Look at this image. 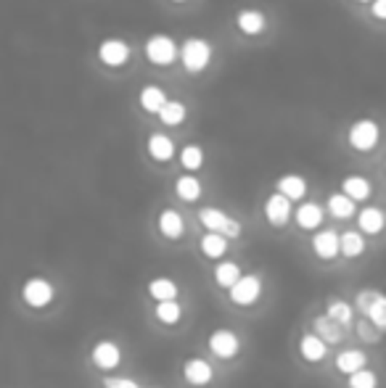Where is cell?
<instances>
[{
  "label": "cell",
  "mask_w": 386,
  "mask_h": 388,
  "mask_svg": "<svg viewBox=\"0 0 386 388\" xmlns=\"http://www.w3.org/2000/svg\"><path fill=\"white\" fill-rule=\"evenodd\" d=\"M342 190L349 195V198H354V201H368V198H371V193H373L371 180H368V177H363V174H349V177H344Z\"/></svg>",
  "instance_id": "obj_20"
},
{
  "label": "cell",
  "mask_w": 386,
  "mask_h": 388,
  "mask_svg": "<svg viewBox=\"0 0 386 388\" xmlns=\"http://www.w3.org/2000/svg\"><path fill=\"white\" fill-rule=\"evenodd\" d=\"M378 143V124L373 119H357L349 127V146L354 151H371Z\"/></svg>",
  "instance_id": "obj_8"
},
{
  "label": "cell",
  "mask_w": 386,
  "mask_h": 388,
  "mask_svg": "<svg viewBox=\"0 0 386 388\" xmlns=\"http://www.w3.org/2000/svg\"><path fill=\"white\" fill-rule=\"evenodd\" d=\"M103 388H141L138 380L127 375H106L103 377Z\"/></svg>",
  "instance_id": "obj_38"
},
{
  "label": "cell",
  "mask_w": 386,
  "mask_h": 388,
  "mask_svg": "<svg viewBox=\"0 0 386 388\" xmlns=\"http://www.w3.org/2000/svg\"><path fill=\"white\" fill-rule=\"evenodd\" d=\"M146 56H148V61H154L159 66L172 64L177 56V45L169 34H154L146 40Z\"/></svg>",
  "instance_id": "obj_7"
},
{
  "label": "cell",
  "mask_w": 386,
  "mask_h": 388,
  "mask_svg": "<svg viewBox=\"0 0 386 388\" xmlns=\"http://www.w3.org/2000/svg\"><path fill=\"white\" fill-rule=\"evenodd\" d=\"M347 388H378V375L371 367H363L352 375H347Z\"/></svg>",
  "instance_id": "obj_33"
},
{
  "label": "cell",
  "mask_w": 386,
  "mask_h": 388,
  "mask_svg": "<svg viewBox=\"0 0 386 388\" xmlns=\"http://www.w3.org/2000/svg\"><path fill=\"white\" fill-rule=\"evenodd\" d=\"M276 188L281 193H286L291 201H299L307 195V180L302 174H283L281 180L276 183Z\"/></svg>",
  "instance_id": "obj_22"
},
{
  "label": "cell",
  "mask_w": 386,
  "mask_h": 388,
  "mask_svg": "<svg viewBox=\"0 0 386 388\" xmlns=\"http://www.w3.org/2000/svg\"><path fill=\"white\" fill-rule=\"evenodd\" d=\"M360 3H365V0H360Z\"/></svg>",
  "instance_id": "obj_40"
},
{
  "label": "cell",
  "mask_w": 386,
  "mask_h": 388,
  "mask_svg": "<svg viewBox=\"0 0 386 388\" xmlns=\"http://www.w3.org/2000/svg\"><path fill=\"white\" fill-rule=\"evenodd\" d=\"M368 367V356L360 349H347V351H339L336 354V370L344 373V375H352L357 370Z\"/></svg>",
  "instance_id": "obj_18"
},
{
  "label": "cell",
  "mask_w": 386,
  "mask_h": 388,
  "mask_svg": "<svg viewBox=\"0 0 386 388\" xmlns=\"http://www.w3.org/2000/svg\"><path fill=\"white\" fill-rule=\"evenodd\" d=\"M312 251L318 254V259H326L331 261L342 254V235L336 230H318L312 235Z\"/></svg>",
  "instance_id": "obj_11"
},
{
  "label": "cell",
  "mask_w": 386,
  "mask_h": 388,
  "mask_svg": "<svg viewBox=\"0 0 386 388\" xmlns=\"http://www.w3.org/2000/svg\"><path fill=\"white\" fill-rule=\"evenodd\" d=\"M236 24H238V30H241L243 34L265 32V16L259 11H241L238 13V19H236Z\"/></svg>",
  "instance_id": "obj_30"
},
{
  "label": "cell",
  "mask_w": 386,
  "mask_h": 388,
  "mask_svg": "<svg viewBox=\"0 0 386 388\" xmlns=\"http://www.w3.org/2000/svg\"><path fill=\"white\" fill-rule=\"evenodd\" d=\"M363 251H365L363 230H347V233H342V257L354 259L360 257Z\"/></svg>",
  "instance_id": "obj_29"
},
{
  "label": "cell",
  "mask_w": 386,
  "mask_h": 388,
  "mask_svg": "<svg viewBox=\"0 0 386 388\" xmlns=\"http://www.w3.org/2000/svg\"><path fill=\"white\" fill-rule=\"evenodd\" d=\"M378 296H381V291H375V288H363V291L354 296V309L363 314V317H368V312H371V306L375 304Z\"/></svg>",
  "instance_id": "obj_35"
},
{
  "label": "cell",
  "mask_w": 386,
  "mask_h": 388,
  "mask_svg": "<svg viewBox=\"0 0 386 388\" xmlns=\"http://www.w3.org/2000/svg\"><path fill=\"white\" fill-rule=\"evenodd\" d=\"M207 346H210V351L217 359H233V356H238V351H241V338L231 328H217L207 338Z\"/></svg>",
  "instance_id": "obj_4"
},
{
  "label": "cell",
  "mask_w": 386,
  "mask_h": 388,
  "mask_svg": "<svg viewBox=\"0 0 386 388\" xmlns=\"http://www.w3.org/2000/svg\"><path fill=\"white\" fill-rule=\"evenodd\" d=\"M228 240L231 238L222 235V233H214V230H207L204 235H201L199 246H201V254L207 259H220L228 254Z\"/></svg>",
  "instance_id": "obj_16"
},
{
  "label": "cell",
  "mask_w": 386,
  "mask_h": 388,
  "mask_svg": "<svg viewBox=\"0 0 386 388\" xmlns=\"http://www.w3.org/2000/svg\"><path fill=\"white\" fill-rule=\"evenodd\" d=\"M183 377H186L188 386H196V388H204L212 383V377H214V370L212 365L204 359V356H191L183 362Z\"/></svg>",
  "instance_id": "obj_9"
},
{
  "label": "cell",
  "mask_w": 386,
  "mask_h": 388,
  "mask_svg": "<svg viewBox=\"0 0 386 388\" xmlns=\"http://www.w3.org/2000/svg\"><path fill=\"white\" fill-rule=\"evenodd\" d=\"M354 198H349V195L344 193H331L328 195V212H331L336 219H349V216L354 214Z\"/></svg>",
  "instance_id": "obj_27"
},
{
  "label": "cell",
  "mask_w": 386,
  "mask_h": 388,
  "mask_svg": "<svg viewBox=\"0 0 386 388\" xmlns=\"http://www.w3.org/2000/svg\"><path fill=\"white\" fill-rule=\"evenodd\" d=\"M291 198L286 193H273L270 198L265 201V219L270 222L273 227H283L291 219Z\"/></svg>",
  "instance_id": "obj_10"
},
{
  "label": "cell",
  "mask_w": 386,
  "mask_h": 388,
  "mask_svg": "<svg viewBox=\"0 0 386 388\" xmlns=\"http://www.w3.org/2000/svg\"><path fill=\"white\" fill-rule=\"evenodd\" d=\"M156 225H159V233L165 238H169V240H177V238L186 233V222H183V214L177 209H162Z\"/></svg>",
  "instance_id": "obj_14"
},
{
  "label": "cell",
  "mask_w": 386,
  "mask_h": 388,
  "mask_svg": "<svg viewBox=\"0 0 386 388\" xmlns=\"http://www.w3.org/2000/svg\"><path fill=\"white\" fill-rule=\"evenodd\" d=\"M328 354V344L320 338L318 333H304L299 338V356L309 362V365H318Z\"/></svg>",
  "instance_id": "obj_12"
},
{
  "label": "cell",
  "mask_w": 386,
  "mask_h": 388,
  "mask_svg": "<svg viewBox=\"0 0 386 388\" xmlns=\"http://www.w3.org/2000/svg\"><path fill=\"white\" fill-rule=\"evenodd\" d=\"M167 103V96L162 87H154V85H146L141 90V106L148 111V114H159Z\"/></svg>",
  "instance_id": "obj_28"
},
{
  "label": "cell",
  "mask_w": 386,
  "mask_h": 388,
  "mask_svg": "<svg viewBox=\"0 0 386 388\" xmlns=\"http://www.w3.org/2000/svg\"><path fill=\"white\" fill-rule=\"evenodd\" d=\"M228 296L238 306H252L262 296V278L259 275H241L233 283V288H228Z\"/></svg>",
  "instance_id": "obj_5"
},
{
  "label": "cell",
  "mask_w": 386,
  "mask_h": 388,
  "mask_svg": "<svg viewBox=\"0 0 386 388\" xmlns=\"http://www.w3.org/2000/svg\"><path fill=\"white\" fill-rule=\"evenodd\" d=\"M312 328H315V333H318L326 344H339V341L344 338V333H342L344 325L336 323V320L328 317V314H320V317H315V320H312Z\"/></svg>",
  "instance_id": "obj_17"
},
{
  "label": "cell",
  "mask_w": 386,
  "mask_h": 388,
  "mask_svg": "<svg viewBox=\"0 0 386 388\" xmlns=\"http://www.w3.org/2000/svg\"><path fill=\"white\" fill-rule=\"evenodd\" d=\"M199 222L204 225V230H214V233H222V235H228V238L241 235V222L233 219L231 214H225L222 209H214V206H204V209H201Z\"/></svg>",
  "instance_id": "obj_1"
},
{
  "label": "cell",
  "mask_w": 386,
  "mask_h": 388,
  "mask_svg": "<svg viewBox=\"0 0 386 388\" xmlns=\"http://www.w3.org/2000/svg\"><path fill=\"white\" fill-rule=\"evenodd\" d=\"M357 335L363 338L365 344H378V341H381V335H384V330L365 317V320H360V325H357Z\"/></svg>",
  "instance_id": "obj_36"
},
{
  "label": "cell",
  "mask_w": 386,
  "mask_h": 388,
  "mask_svg": "<svg viewBox=\"0 0 386 388\" xmlns=\"http://www.w3.org/2000/svg\"><path fill=\"white\" fill-rule=\"evenodd\" d=\"M186 106L180 103V101H167L165 108L159 111V119L165 122V124H169V127H175V124H183L186 122Z\"/></svg>",
  "instance_id": "obj_32"
},
{
  "label": "cell",
  "mask_w": 386,
  "mask_h": 388,
  "mask_svg": "<svg viewBox=\"0 0 386 388\" xmlns=\"http://www.w3.org/2000/svg\"><path fill=\"white\" fill-rule=\"evenodd\" d=\"M297 225L302 230H318L323 225V206L315 204V201H307V204H302L297 209Z\"/></svg>",
  "instance_id": "obj_19"
},
{
  "label": "cell",
  "mask_w": 386,
  "mask_h": 388,
  "mask_svg": "<svg viewBox=\"0 0 386 388\" xmlns=\"http://www.w3.org/2000/svg\"><path fill=\"white\" fill-rule=\"evenodd\" d=\"M371 11H373L375 19H386V0H373L371 3Z\"/></svg>",
  "instance_id": "obj_39"
},
{
  "label": "cell",
  "mask_w": 386,
  "mask_h": 388,
  "mask_svg": "<svg viewBox=\"0 0 386 388\" xmlns=\"http://www.w3.org/2000/svg\"><path fill=\"white\" fill-rule=\"evenodd\" d=\"M241 278V267L236 261H220L214 267V283L222 288H233V283Z\"/></svg>",
  "instance_id": "obj_31"
},
{
  "label": "cell",
  "mask_w": 386,
  "mask_h": 388,
  "mask_svg": "<svg viewBox=\"0 0 386 388\" xmlns=\"http://www.w3.org/2000/svg\"><path fill=\"white\" fill-rule=\"evenodd\" d=\"M357 225H360V230H363L365 235H378L386 225V214L378 206H365V209H360V214H357Z\"/></svg>",
  "instance_id": "obj_15"
},
{
  "label": "cell",
  "mask_w": 386,
  "mask_h": 388,
  "mask_svg": "<svg viewBox=\"0 0 386 388\" xmlns=\"http://www.w3.org/2000/svg\"><path fill=\"white\" fill-rule=\"evenodd\" d=\"M368 320L373 325H378V328L386 333V293H381V296L375 299V304L371 306V312H368Z\"/></svg>",
  "instance_id": "obj_37"
},
{
  "label": "cell",
  "mask_w": 386,
  "mask_h": 388,
  "mask_svg": "<svg viewBox=\"0 0 386 388\" xmlns=\"http://www.w3.org/2000/svg\"><path fill=\"white\" fill-rule=\"evenodd\" d=\"M154 317L162 325H177L183 320V306L177 299H169V302H156Z\"/></svg>",
  "instance_id": "obj_25"
},
{
  "label": "cell",
  "mask_w": 386,
  "mask_h": 388,
  "mask_svg": "<svg viewBox=\"0 0 386 388\" xmlns=\"http://www.w3.org/2000/svg\"><path fill=\"white\" fill-rule=\"evenodd\" d=\"M180 164L186 167L188 172H196L201 164H204V151H201L199 146H191V143H188L186 148L180 151Z\"/></svg>",
  "instance_id": "obj_34"
},
{
  "label": "cell",
  "mask_w": 386,
  "mask_h": 388,
  "mask_svg": "<svg viewBox=\"0 0 386 388\" xmlns=\"http://www.w3.org/2000/svg\"><path fill=\"white\" fill-rule=\"evenodd\" d=\"M175 193L177 198H183V201H199L201 198V183L199 177H193V174H183V177H177L175 183Z\"/></svg>",
  "instance_id": "obj_26"
},
{
  "label": "cell",
  "mask_w": 386,
  "mask_h": 388,
  "mask_svg": "<svg viewBox=\"0 0 386 388\" xmlns=\"http://www.w3.org/2000/svg\"><path fill=\"white\" fill-rule=\"evenodd\" d=\"M326 314L328 317H333L336 323H342L344 328L352 323L354 314H357V309H354V304L344 302V299H336V296H331L328 302H326Z\"/></svg>",
  "instance_id": "obj_21"
},
{
  "label": "cell",
  "mask_w": 386,
  "mask_h": 388,
  "mask_svg": "<svg viewBox=\"0 0 386 388\" xmlns=\"http://www.w3.org/2000/svg\"><path fill=\"white\" fill-rule=\"evenodd\" d=\"M180 58H183L188 72H204V66L210 64L212 58V45L207 40H201V37H188L183 43Z\"/></svg>",
  "instance_id": "obj_3"
},
{
  "label": "cell",
  "mask_w": 386,
  "mask_h": 388,
  "mask_svg": "<svg viewBox=\"0 0 386 388\" xmlns=\"http://www.w3.org/2000/svg\"><path fill=\"white\" fill-rule=\"evenodd\" d=\"M172 153H175V143L169 141L167 135L156 132V135L148 138V156H151V159H156V162H169Z\"/></svg>",
  "instance_id": "obj_24"
},
{
  "label": "cell",
  "mask_w": 386,
  "mask_h": 388,
  "mask_svg": "<svg viewBox=\"0 0 386 388\" xmlns=\"http://www.w3.org/2000/svg\"><path fill=\"white\" fill-rule=\"evenodd\" d=\"M22 299L27 306H32V309H45L48 304L56 299V288L53 283L48 280V278H30V280L22 285Z\"/></svg>",
  "instance_id": "obj_2"
},
{
  "label": "cell",
  "mask_w": 386,
  "mask_h": 388,
  "mask_svg": "<svg viewBox=\"0 0 386 388\" xmlns=\"http://www.w3.org/2000/svg\"><path fill=\"white\" fill-rule=\"evenodd\" d=\"M177 293H180V288L172 278H154L148 283V296L154 302H169V299H177Z\"/></svg>",
  "instance_id": "obj_23"
},
{
  "label": "cell",
  "mask_w": 386,
  "mask_h": 388,
  "mask_svg": "<svg viewBox=\"0 0 386 388\" xmlns=\"http://www.w3.org/2000/svg\"><path fill=\"white\" fill-rule=\"evenodd\" d=\"M90 362L103 370V373H109V370H117L122 365V349L120 344H114L109 338H101L96 341L93 346V351H90Z\"/></svg>",
  "instance_id": "obj_6"
},
{
  "label": "cell",
  "mask_w": 386,
  "mask_h": 388,
  "mask_svg": "<svg viewBox=\"0 0 386 388\" xmlns=\"http://www.w3.org/2000/svg\"><path fill=\"white\" fill-rule=\"evenodd\" d=\"M98 58L106 66H122L127 58H130V48L124 40H117V37H109L98 45Z\"/></svg>",
  "instance_id": "obj_13"
}]
</instances>
